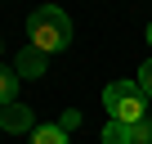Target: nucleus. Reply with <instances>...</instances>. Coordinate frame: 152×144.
Listing matches in <instances>:
<instances>
[{"label": "nucleus", "mask_w": 152, "mask_h": 144, "mask_svg": "<svg viewBox=\"0 0 152 144\" xmlns=\"http://www.w3.org/2000/svg\"><path fill=\"white\" fill-rule=\"evenodd\" d=\"M130 144H152V122H139V126H130Z\"/></svg>", "instance_id": "8"}, {"label": "nucleus", "mask_w": 152, "mask_h": 144, "mask_svg": "<svg viewBox=\"0 0 152 144\" xmlns=\"http://www.w3.org/2000/svg\"><path fill=\"white\" fill-rule=\"evenodd\" d=\"M31 144H67V131H63L58 122H49V126H36Z\"/></svg>", "instance_id": "6"}, {"label": "nucleus", "mask_w": 152, "mask_h": 144, "mask_svg": "<svg viewBox=\"0 0 152 144\" xmlns=\"http://www.w3.org/2000/svg\"><path fill=\"white\" fill-rule=\"evenodd\" d=\"M134 81H139V90H143V95L152 99V59H148V63L139 68V77H134Z\"/></svg>", "instance_id": "9"}, {"label": "nucleus", "mask_w": 152, "mask_h": 144, "mask_svg": "<svg viewBox=\"0 0 152 144\" xmlns=\"http://www.w3.org/2000/svg\"><path fill=\"white\" fill-rule=\"evenodd\" d=\"M45 63H49V54H40L36 45H23V54H18V68H14V72H23V77H45Z\"/></svg>", "instance_id": "4"}, {"label": "nucleus", "mask_w": 152, "mask_h": 144, "mask_svg": "<svg viewBox=\"0 0 152 144\" xmlns=\"http://www.w3.org/2000/svg\"><path fill=\"white\" fill-rule=\"evenodd\" d=\"M0 131H9V135H36V117L27 104H9V108H0Z\"/></svg>", "instance_id": "3"}, {"label": "nucleus", "mask_w": 152, "mask_h": 144, "mask_svg": "<svg viewBox=\"0 0 152 144\" xmlns=\"http://www.w3.org/2000/svg\"><path fill=\"white\" fill-rule=\"evenodd\" d=\"M148 41H152V27H148Z\"/></svg>", "instance_id": "10"}, {"label": "nucleus", "mask_w": 152, "mask_h": 144, "mask_svg": "<svg viewBox=\"0 0 152 144\" xmlns=\"http://www.w3.org/2000/svg\"><path fill=\"white\" fill-rule=\"evenodd\" d=\"M27 45H36L40 54L67 50V45H72V18H67L63 9H54V5L36 9V14L27 18Z\"/></svg>", "instance_id": "1"}, {"label": "nucleus", "mask_w": 152, "mask_h": 144, "mask_svg": "<svg viewBox=\"0 0 152 144\" xmlns=\"http://www.w3.org/2000/svg\"><path fill=\"white\" fill-rule=\"evenodd\" d=\"M103 144H130V126L107 122V126H103Z\"/></svg>", "instance_id": "7"}, {"label": "nucleus", "mask_w": 152, "mask_h": 144, "mask_svg": "<svg viewBox=\"0 0 152 144\" xmlns=\"http://www.w3.org/2000/svg\"><path fill=\"white\" fill-rule=\"evenodd\" d=\"M103 108H107V122H121V126H139V122H152V99L139 90V81H112L103 90Z\"/></svg>", "instance_id": "2"}, {"label": "nucleus", "mask_w": 152, "mask_h": 144, "mask_svg": "<svg viewBox=\"0 0 152 144\" xmlns=\"http://www.w3.org/2000/svg\"><path fill=\"white\" fill-rule=\"evenodd\" d=\"M18 104V72L14 68H0V108Z\"/></svg>", "instance_id": "5"}]
</instances>
